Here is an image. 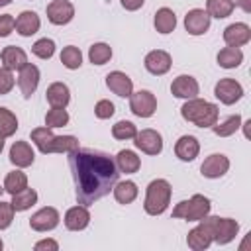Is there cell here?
<instances>
[{
	"label": "cell",
	"instance_id": "obj_16",
	"mask_svg": "<svg viewBox=\"0 0 251 251\" xmlns=\"http://www.w3.org/2000/svg\"><path fill=\"white\" fill-rule=\"evenodd\" d=\"M145 69L155 75V76H161V75H167L171 71V65H173V59L167 51L163 49H153L145 55V61H143Z\"/></svg>",
	"mask_w": 251,
	"mask_h": 251
},
{
	"label": "cell",
	"instance_id": "obj_17",
	"mask_svg": "<svg viewBox=\"0 0 251 251\" xmlns=\"http://www.w3.org/2000/svg\"><path fill=\"white\" fill-rule=\"evenodd\" d=\"M171 92L173 96L176 98H182V100H190V98H196L198 92H200V84L194 76L190 75H178L173 82H171Z\"/></svg>",
	"mask_w": 251,
	"mask_h": 251
},
{
	"label": "cell",
	"instance_id": "obj_25",
	"mask_svg": "<svg viewBox=\"0 0 251 251\" xmlns=\"http://www.w3.org/2000/svg\"><path fill=\"white\" fill-rule=\"evenodd\" d=\"M0 61H2V67L10 69V71H20L25 63H27V55L22 47H16V45H8L2 49L0 53Z\"/></svg>",
	"mask_w": 251,
	"mask_h": 251
},
{
	"label": "cell",
	"instance_id": "obj_30",
	"mask_svg": "<svg viewBox=\"0 0 251 251\" xmlns=\"http://www.w3.org/2000/svg\"><path fill=\"white\" fill-rule=\"evenodd\" d=\"M35 202H37V192H35L33 188L25 186L24 190L12 194V202H10V204H12L14 212H25V210H29Z\"/></svg>",
	"mask_w": 251,
	"mask_h": 251
},
{
	"label": "cell",
	"instance_id": "obj_1",
	"mask_svg": "<svg viewBox=\"0 0 251 251\" xmlns=\"http://www.w3.org/2000/svg\"><path fill=\"white\" fill-rule=\"evenodd\" d=\"M69 167L75 180V196L82 206H90L110 194L120 178L114 157L96 149H76L69 153Z\"/></svg>",
	"mask_w": 251,
	"mask_h": 251
},
{
	"label": "cell",
	"instance_id": "obj_15",
	"mask_svg": "<svg viewBox=\"0 0 251 251\" xmlns=\"http://www.w3.org/2000/svg\"><path fill=\"white\" fill-rule=\"evenodd\" d=\"M229 171V159L224 153H212L200 165V173L206 178H222Z\"/></svg>",
	"mask_w": 251,
	"mask_h": 251
},
{
	"label": "cell",
	"instance_id": "obj_12",
	"mask_svg": "<svg viewBox=\"0 0 251 251\" xmlns=\"http://www.w3.org/2000/svg\"><path fill=\"white\" fill-rule=\"evenodd\" d=\"M39 69L33 65V63H25L22 69H20V75H18V88L22 92L24 98H31V94L37 90L39 86Z\"/></svg>",
	"mask_w": 251,
	"mask_h": 251
},
{
	"label": "cell",
	"instance_id": "obj_24",
	"mask_svg": "<svg viewBox=\"0 0 251 251\" xmlns=\"http://www.w3.org/2000/svg\"><path fill=\"white\" fill-rule=\"evenodd\" d=\"M45 98L51 108H67L71 102V90L65 82H51L45 90Z\"/></svg>",
	"mask_w": 251,
	"mask_h": 251
},
{
	"label": "cell",
	"instance_id": "obj_23",
	"mask_svg": "<svg viewBox=\"0 0 251 251\" xmlns=\"http://www.w3.org/2000/svg\"><path fill=\"white\" fill-rule=\"evenodd\" d=\"M41 27V20L35 12L31 10H24L18 18H16V31L22 37H31L33 33H37Z\"/></svg>",
	"mask_w": 251,
	"mask_h": 251
},
{
	"label": "cell",
	"instance_id": "obj_49",
	"mask_svg": "<svg viewBox=\"0 0 251 251\" xmlns=\"http://www.w3.org/2000/svg\"><path fill=\"white\" fill-rule=\"evenodd\" d=\"M2 192H4V186H0V196H2Z\"/></svg>",
	"mask_w": 251,
	"mask_h": 251
},
{
	"label": "cell",
	"instance_id": "obj_13",
	"mask_svg": "<svg viewBox=\"0 0 251 251\" xmlns=\"http://www.w3.org/2000/svg\"><path fill=\"white\" fill-rule=\"evenodd\" d=\"M75 18V6L69 0H51L47 4V20L53 25H67Z\"/></svg>",
	"mask_w": 251,
	"mask_h": 251
},
{
	"label": "cell",
	"instance_id": "obj_39",
	"mask_svg": "<svg viewBox=\"0 0 251 251\" xmlns=\"http://www.w3.org/2000/svg\"><path fill=\"white\" fill-rule=\"evenodd\" d=\"M69 124V112L65 108H51L45 114V126L47 127H63Z\"/></svg>",
	"mask_w": 251,
	"mask_h": 251
},
{
	"label": "cell",
	"instance_id": "obj_18",
	"mask_svg": "<svg viewBox=\"0 0 251 251\" xmlns=\"http://www.w3.org/2000/svg\"><path fill=\"white\" fill-rule=\"evenodd\" d=\"M63 222H65V227H67L69 231H82V229H86L88 224H90V212H88V206L78 204V206L69 208V210L65 212Z\"/></svg>",
	"mask_w": 251,
	"mask_h": 251
},
{
	"label": "cell",
	"instance_id": "obj_44",
	"mask_svg": "<svg viewBox=\"0 0 251 251\" xmlns=\"http://www.w3.org/2000/svg\"><path fill=\"white\" fill-rule=\"evenodd\" d=\"M35 251H57L59 249V243L55 239H41L33 245Z\"/></svg>",
	"mask_w": 251,
	"mask_h": 251
},
{
	"label": "cell",
	"instance_id": "obj_7",
	"mask_svg": "<svg viewBox=\"0 0 251 251\" xmlns=\"http://www.w3.org/2000/svg\"><path fill=\"white\" fill-rule=\"evenodd\" d=\"M214 243V233H212V226H210V220L208 216L202 218L198 222L196 227H192L186 235V245L192 249V251H204L208 249L210 245Z\"/></svg>",
	"mask_w": 251,
	"mask_h": 251
},
{
	"label": "cell",
	"instance_id": "obj_34",
	"mask_svg": "<svg viewBox=\"0 0 251 251\" xmlns=\"http://www.w3.org/2000/svg\"><path fill=\"white\" fill-rule=\"evenodd\" d=\"M88 59L92 65H106L112 59V47L108 43H94L88 49Z\"/></svg>",
	"mask_w": 251,
	"mask_h": 251
},
{
	"label": "cell",
	"instance_id": "obj_35",
	"mask_svg": "<svg viewBox=\"0 0 251 251\" xmlns=\"http://www.w3.org/2000/svg\"><path fill=\"white\" fill-rule=\"evenodd\" d=\"M18 129V118L12 110L0 108V135L2 137H12Z\"/></svg>",
	"mask_w": 251,
	"mask_h": 251
},
{
	"label": "cell",
	"instance_id": "obj_40",
	"mask_svg": "<svg viewBox=\"0 0 251 251\" xmlns=\"http://www.w3.org/2000/svg\"><path fill=\"white\" fill-rule=\"evenodd\" d=\"M16 84V78H14V71L6 69V67H0V96L2 94H8Z\"/></svg>",
	"mask_w": 251,
	"mask_h": 251
},
{
	"label": "cell",
	"instance_id": "obj_29",
	"mask_svg": "<svg viewBox=\"0 0 251 251\" xmlns=\"http://www.w3.org/2000/svg\"><path fill=\"white\" fill-rule=\"evenodd\" d=\"M216 61H218V65H220L222 69H235V67H239V65L243 63V51H241L239 47L227 45V47L220 49Z\"/></svg>",
	"mask_w": 251,
	"mask_h": 251
},
{
	"label": "cell",
	"instance_id": "obj_19",
	"mask_svg": "<svg viewBox=\"0 0 251 251\" xmlns=\"http://www.w3.org/2000/svg\"><path fill=\"white\" fill-rule=\"evenodd\" d=\"M224 41L226 45H231V47H243L251 41V27L243 22L229 24L224 29Z\"/></svg>",
	"mask_w": 251,
	"mask_h": 251
},
{
	"label": "cell",
	"instance_id": "obj_22",
	"mask_svg": "<svg viewBox=\"0 0 251 251\" xmlns=\"http://www.w3.org/2000/svg\"><path fill=\"white\" fill-rule=\"evenodd\" d=\"M198 153H200V143H198V139L194 135H180L176 139V143H175V155L180 161L190 163V161H194L198 157Z\"/></svg>",
	"mask_w": 251,
	"mask_h": 251
},
{
	"label": "cell",
	"instance_id": "obj_43",
	"mask_svg": "<svg viewBox=\"0 0 251 251\" xmlns=\"http://www.w3.org/2000/svg\"><path fill=\"white\" fill-rule=\"evenodd\" d=\"M16 27V20L12 14H2L0 16V37H8Z\"/></svg>",
	"mask_w": 251,
	"mask_h": 251
},
{
	"label": "cell",
	"instance_id": "obj_8",
	"mask_svg": "<svg viewBox=\"0 0 251 251\" xmlns=\"http://www.w3.org/2000/svg\"><path fill=\"white\" fill-rule=\"evenodd\" d=\"M129 110L137 118H151L157 110V98L151 90H137L129 94Z\"/></svg>",
	"mask_w": 251,
	"mask_h": 251
},
{
	"label": "cell",
	"instance_id": "obj_48",
	"mask_svg": "<svg viewBox=\"0 0 251 251\" xmlns=\"http://www.w3.org/2000/svg\"><path fill=\"white\" fill-rule=\"evenodd\" d=\"M4 139H6V137L0 135V153H2V149H4Z\"/></svg>",
	"mask_w": 251,
	"mask_h": 251
},
{
	"label": "cell",
	"instance_id": "obj_3",
	"mask_svg": "<svg viewBox=\"0 0 251 251\" xmlns=\"http://www.w3.org/2000/svg\"><path fill=\"white\" fill-rule=\"evenodd\" d=\"M180 116L194 124L196 127H212L214 124H218V116H220V108L208 100L202 98H190L182 104L180 108Z\"/></svg>",
	"mask_w": 251,
	"mask_h": 251
},
{
	"label": "cell",
	"instance_id": "obj_28",
	"mask_svg": "<svg viewBox=\"0 0 251 251\" xmlns=\"http://www.w3.org/2000/svg\"><path fill=\"white\" fill-rule=\"evenodd\" d=\"M153 24H155V29H157L159 33L167 35V33L175 31V27H176V14H175L171 8H159V10L155 12Z\"/></svg>",
	"mask_w": 251,
	"mask_h": 251
},
{
	"label": "cell",
	"instance_id": "obj_37",
	"mask_svg": "<svg viewBox=\"0 0 251 251\" xmlns=\"http://www.w3.org/2000/svg\"><path fill=\"white\" fill-rule=\"evenodd\" d=\"M135 133H137V127H135V124L129 122V120H120V122H116V124L112 126V135H114L116 139H120V141L133 139Z\"/></svg>",
	"mask_w": 251,
	"mask_h": 251
},
{
	"label": "cell",
	"instance_id": "obj_27",
	"mask_svg": "<svg viewBox=\"0 0 251 251\" xmlns=\"http://www.w3.org/2000/svg\"><path fill=\"white\" fill-rule=\"evenodd\" d=\"M112 192H114V198H116V202H120V204H131L135 198H137V194H139V188H137V184L133 182V180H118L116 184H114V188H112Z\"/></svg>",
	"mask_w": 251,
	"mask_h": 251
},
{
	"label": "cell",
	"instance_id": "obj_42",
	"mask_svg": "<svg viewBox=\"0 0 251 251\" xmlns=\"http://www.w3.org/2000/svg\"><path fill=\"white\" fill-rule=\"evenodd\" d=\"M114 112H116V108L110 100H98L96 106H94V116L98 120H108V118L114 116Z\"/></svg>",
	"mask_w": 251,
	"mask_h": 251
},
{
	"label": "cell",
	"instance_id": "obj_50",
	"mask_svg": "<svg viewBox=\"0 0 251 251\" xmlns=\"http://www.w3.org/2000/svg\"><path fill=\"white\" fill-rule=\"evenodd\" d=\"M2 247H4V243H2V239H0V249H2Z\"/></svg>",
	"mask_w": 251,
	"mask_h": 251
},
{
	"label": "cell",
	"instance_id": "obj_20",
	"mask_svg": "<svg viewBox=\"0 0 251 251\" xmlns=\"http://www.w3.org/2000/svg\"><path fill=\"white\" fill-rule=\"evenodd\" d=\"M106 86L120 98H129V94L133 92V80L122 73V71H112L106 75Z\"/></svg>",
	"mask_w": 251,
	"mask_h": 251
},
{
	"label": "cell",
	"instance_id": "obj_45",
	"mask_svg": "<svg viewBox=\"0 0 251 251\" xmlns=\"http://www.w3.org/2000/svg\"><path fill=\"white\" fill-rule=\"evenodd\" d=\"M120 2H122V6H124L127 12H135V10H139V8L143 6L145 0H120Z\"/></svg>",
	"mask_w": 251,
	"mask_h": 251
},
{
	"label": "cell",
	"instance_id": "obj_46",
	"mask_svg": "<svg viewBox=\"0 0 251 251\" xmlns=\"http://www.w3.org/2000/svg\"><path fill=\"white\" fill-rule=\"evenodd\" d=\"M235 6H239V8H241L243 12H247V14L251 12V0H237Z\"/></svg>",
	"mask_w": 251,
	"mask_h": 251
},
{
	"label": "cell",
	"instance_id": "obj_4",
	"mask_svg": "<svg viewBox=\"0 0 251 251\" xmlns=\"http://www.w3.org/2000/svg\"><path fill=\"white\" fill-rule=\"evenodd\" d=\"M171 194H173V188H171L169 180H165V178L151 180L147 184V190H145L143 210L149 216H161L171 204Z\"/></svg>",
	"mask_w": 251,
	"mask_h": 251
},
{
	"label": "cell",
	"instance_id": "obj_9",
	"mask_svg": "<svg viewBox=\"0 0 251 251\" xmlns=\"http://www.w3.org/2000/svg\"><path fill=\"white\" fill-rule=\"evenodd\" d=\"M214 94H216V98H218L222 104L231 106V104H235V102L241 100V96H243V86H241L235 78H220V80L216 82V86H214Z\"/></svg>",
	"mask_w": 251,
	"mask_h": 251
},
{
	"label": "cell",
	"instance_id": "obj_31",
	"mask_svg": "<svg viewBox=\"0 0 251 251\" xmlns=\"http://www.w3.org/2000/svg\"><path fill=\"white\" fill-rule=\"evenodd\" d=\"M233 10H235L233 0H206V12H208L210 18L224 20V18L231 16Z\"/></svg>",
	"mask_w": 251,
	"mask_h": 251
},
{
	"label": "cell",
	"instance_id": "obj_2",
	"mask_svg": "<svg viewBox=\"0 0 251 251\" xmlns=\"http://www.w3.org/2000/svg\"><path fill=\"white\" fill-rule=\"evenodd\" d=\"M31 141L35 147L47 155V153H73L78 149V139L75 135H55L51 127H35L31 129Z\"/></svg>",
	"mask_w": 251,
	"mask_h": 251
},
{
	"label": "cell",
	"instance_id": "obj_38",
	"mask_svg": "<svg viewBox=\"0 0 251 251\" xmlns=\"http://www.w3.org/2000/svg\"><path fill=\"white\" fill-rule=\"evenodd\" d=\"M31 53L39 59H51L55 55V41L49 37H41L31 45Z\"/></svg>",
	"mask_w": 251,
	"mask_h": 251
},
{
	"label": "cell",
	"instance_id": "obj_14",
	"mask_svg": "<svg viewBox=\"0 0 251 251\" xmlns=\"http://www.w3.org/2000/svg\"><path fill=\"white\" fill-rule=\"evenodd\" d=\"M210 24H212V18L202 8H192L184 16V27L190 35H204L210 29Z\"/></svg>",
	"mask_w": 251,
	"mask_h": 251
},
{
	"label": "cell",
	"instance_id": "obj_26",
	"mask_svg": "<svg viewBox=\"0 0 251 251\" xmlns=\"http://www.w3.org/2000/svg\"><path fill=\"white\" fill-rule=\"evenodd\" d=\"M114 161H116L118 171H120V173H126V175H133V173H137L139 167H141V159H139L131 149H122V151H118V155L114 157Z\"/></svg>",
	"mask_w": 251,
	"mask_h": 251
},
{
	"label": "cell",
	"instance_id": "obj_5",
	"mask_svg": "<svg viewBox=\"0 0 251 251\" xmlns=\"http://www.w3.org/2000/svg\"><path fill=\"white\" fill-rule=\"evenodd\" d=\"M210 210H212L210 198H206L204 194H194L188 200H180L173 208V218H180L186 222H200L210 214Z\"/></svg>",
	"mask_w": 251,
	"mask_h": 251
},
{
	"label": "cell",
	"instance_id": "obj_32",
	"mask_svg": "<svg viewBox=\"0 0 251 251\" xmlns=\"http://www.w3.org/2000/svg\"><path fill=\"white\" fill-rule=\"evenodd\" d=\"M2 186H4V190H6L8 194H16V192H20V190H24V188L27 186V175H25L24 171L16 169V171H12V173L6 175Z\"/></svg>",
	"mask_w": 251,
	"mask_h": 251
},
{
	"label": "cell",
	"instance_id": "obj_6",
	"mask_svg": "<svg viewBox=\"0 0 251 251\" xmlns=\"http://www.w3.org/2000/svg\"><path fill=\"white\" fill-rule=\"evenodd\" d=\"M210 226H212V233H214V243L218 245H227L229 241L235 239L237 231H239V224L233 218H220V216H210Z\"/></svg>",
	"mask_w": 251,
	"mask_h": 251
},
{
	"label": "cell",
	"instance_id": "obj_41",
	"mask_svg": "<svg viewBox=\"0 0 251 251\" xmlns=\"http://www.w3.org/2000/svg\"><path fill=\"white\" fill-rule=\"evenodd\" d=\"M14 222V208L10 202H2L0 200V231L8 229Z\"/></svg>",
	"mask_w": 251,
	"mask_h": 251
},
{
	"label": "cell",
	"instance_id": "obj_47",
	"mask_svg": "<svg viewBox=\"0 0 251 251\" xmlns=\"http://www.w3.org/2000/svg\"><path fill=\"white\" fill-rule=\"evenodd\" d=\"M12 0H0V8H4V6H8Z\"/></svg>",
	"mask_w": 251,
	"mask_h": 251
},
{
	"label": "cell",
	"instance_id": "obj_21",
	"mask_svg": "<svg viewBox=\"0 0 251 251\" xmlns=\"http://www.w3.org/2000/svg\"><path fill=\"white\" fill-rule=\"evenodd\" d=\"M33 161H35V153L27 141L12 143V147H10V163L12 165H16L18 169H25V167L33 165Z\"/></svg>",
	"mask_w": 251,
	"mask_h": 251
},
{
	"label": "cell",
	"instance_id": "obj_33",
	"mask_svg": "<svg viewBox=\"0 0 251 251\" xmlns=\"http://www.w3.org/2000/svg\"><path fill=\"white\" fill-rule=\"evenodd\" d=\"M239 127H241V116H239V114H233V116L226 118L222 124H214V126H212V131H214L218 137H229V135H233Z\"/></svg>",
	"mask_w": 251,
	"mask_h": 251
},
{
	"label": "cell",
	"instance_id": "obj_10",
	"mask_svg": "<svg viewBox=\"0 0 251 251\" xmlns=\"http://www.w3.org/2000/svg\"><path fill=\"white\" fill-rule=\"evenodd\" d=\"M133 145L141 151V153H147V155H159L163 151V137L159 131L155 129H141L135 133L133 137Z\"/></svg>",
	"mask_w": 251,
	"mask_h": 251
},
{
	"label": "cell",
	"instance_id": "obj_36",
	"mask_svg": "<svg viewBox=\"0 0 251 251\" xmlns=\"http://www.w3.org/2000/svg\"><path fill=\"white\" fill-rule=\"evenodd\" d=\"M61 63L67 69H71V71L80 69V65H82V53H80V49L75 47V45L63 47V51H61Z\"/></svg>",
	"mask_w": 251,
	"mask_h": 251
},
{
	"label": "cell",
	"instance_id": "obj_11",
	"mask_svg": "<svg viewBox=\"0 0 251 251\" xmlns=\"http://www.w3.org/2000/svg\"><path fill=\"white\" fill-rule=\"evenodd\" d=\"M59 220H61V216H59L57 208L45 206V208L37 210L29 218V227L33 231H51V229H55L59 226Z\"/></svg>",
	"mask_w": 251,
	"mask_h": 251
}]
</instances>
